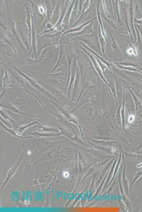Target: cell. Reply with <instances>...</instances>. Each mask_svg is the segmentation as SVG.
Here are the masks:
<instances>
[{
  "label": "cell",
  "mask_w": 142,
  "mask_h": 212,
  "mask_svg": "<svg viewBox=\"0 0 142 212\" xmlns=\"http://www.w3.org/2000/svg\"><path fill=\"white\" fill-rule=\"evenodd\" d=\"M13 68L15 69L16 71L20 75L25 78L26 80H27V82H28L29 84L33 88L35 89H36L39 92H40L41 94H44L45 96H46L49 99H51L52 100L55 101H58V99L55 97L53 94H51L49 91H48L46 89L43 87V86L40 85V84L38 83V82L34 79L31 78L30 77L26 75V74L23 73L21 70H20L16 66H13Z\"/></svg>",
  "instance_id": "6da1fadb"
},
{
  "label": "cell",
  "mask_w": 142,
  "mask_h": 212,
  "mask_svg": "<svg viewBox=\"0 0 142 212\" xmlns=\"http://www.w3.org/2000/svg\"><path fill=\"white\" fill-rule=\"evenodd\" d=\"M40 75L43 78L55 84H60L65 82L67 79L68 80L67 74L65 72H58L54 74H44Z\"/></svg>",
  "instance_id": "7a4b0ae2"
},
{
  "label": "cell",
  "mask_w": 142,
  "mask_h": 212,
  "mask_svg": "<svg viewBox=\"0 0 142 212\" xmlns=\"http://www.w3.org/2000/svg\"><path fill=\"white\" fill-rule=\"evenodd\" d=\"M41 84V86H43L47 90L49 91L58 99H67L63 93L53 86L46 82H43Z\"/></svg>",
  "instance_id": "3957f363"
},
{
  "label": "cell",
  "mask_w": 142,
  "mask_h": 212,
  "mask_svg": "<svg viewBox=\"0 0 142 212\" xmlns=\"http://www.w3.org/2000/svg\"><path fill=\"white\" fill-rule=\"evenodd\" d=\"M1 108H6V109L9 110V111H11L12 113L21 115V117H23L25 116V115H27V116L34 117V118H38L39 117L38 116H36V115H32L28 114V113H22V112L20 111V110L19 108H17L16 106H14L13 104H11V103L9 102L8 101V99H7L6 104L4 105H1Z\"/></svg>",
  "instance_id": "277c9868"
},
{
  "label": "cell",
  "mask_w": 142,
  "mask_h": 212,
  "mask_svg": "<svg viewBox=\"0 0 142 212\" xmlns=\"http://www.w3.org/2000/svg\"><path fill=\"white\" fill-rule=\"evenodd\" d=\"M13 104H16L21 108V110H23L27 108L29 105V102L27 95L26 94L21 96H19L17 94L16 98Z\"/></svg>",
  "instance_id": "5b68a950"
},
{
  "label": "cell",
  "mask_w": 142,
  "mask_h": 212,
  "mask_svg": "<svg viewBox=\"0 0 142 212\" xmlns=\"http://www.w3.org/2000/svg\"><path fill=\"white\" fill-rule=\"evenodd\" d=\"M6 66L7 69L9 72L10 74L11 75V77H13V80L15 81V83L17 86V87H18V88L20 89L21 90L23 91H25V92H26V91L28 90V89L27 87H26L25 84H24L23 80L20 78L19 77L17 76L16 74L13 71L10 70L8 66H7L6 65Z\"/></svg>",
  "instance_id": "8992f818"
},
{
  "label": "cell",
  "mask_w": 142,
  "mask_h": 212,
  "mask_svg": "<svg viewBox=\"0 0 142 212\" xmlns=\"http://www.w3.org/2000/svg\"><path fill=\"white\" fill-rule=\"evenodd\" d=\"M129 90L132 96L135 107V111L137 116H139L142 118V103L141 101L135 95L133 92L130 88L129 89Z\"/></svg>",
  "instance_id": "52a82bcc"
},
{
  "label": "cell",
  "mask_w": 142,
  "mask_h": 212,
  "mask_svg": "<svg viewBox=\"0 0 142 212\" xmlns=\"http://www.w3.org/2000/svg\"><path fill=\"white\" fill-rule=\"evenodd\" d=\"M74 2H75L74 1H72V4H71L70 6L67 8L65 16L64 17L63 22H62L61 29H60L62 30H67V29L68 28L69 20L70 18V16L71 12H72V8L74 7Z\"/></svg>",
  "instance_id": "ba28073f"
},
{
  "label": "cell",
  "mask_w": 142,
  "mask_h": 212,
  "mask_svg": "<svg viewBox=\"0 0 142 212\" xmlns=\"http://www.w3.org/2000/svg\"><path fill=\"white\" fill-rule=\"evenodd\" d=\"M32 36H31V49H32L33 59H37V50H36V33L35 31L33 19L32 16Z\"/></svg>",
  "instance_id": "9c48e42d"
},
{
  "label": "cell",
  "mask_w": 142,
  "mask_h": 212,
  "mask_svg": "<svg viewBox=\"0 0 142 212\" xmlns=\"http://www.w3.org/2000/svg\"><path fill=\"white\" fill-rule=\"evenodd\" d=\"M79 75L78 72H77L76 74V78L75 82H74V85L73 89H72V99H71L70 102L69 104L64 107L65 109L68 108V107L70 106L71 103L73 101L74 98H75L76 95H77V93L78 92L79 90Z\"/></svg>",
  "instance_id": "30bf717a"
},
{
  "label": "cell",
  "mask_w": 142,
  "mask_h": 212,
  "mask_svg": "<svg viewBox=\"0 0 142 212\" xmlns=\"http://www.w3.org/2000/svg\"><path fill=\"white\" fill-rule=\"evenodd\" d=\"M5 68V73L4 76L3 77L2 79V88L1 91L4 90L6 88H9L11 87L13 84H10L9 75L7 69L6 65H4Z\"/></svg>",
  "instance_id": "8fae6325"
},
{
  "label": "cell",
  "mask_w": 142,
  "mask_h": 212,
  "mask_svg": "<svg viewBox=\"0 0 142 212\" xmlns=\"http://www.w3.org/2000/svg\"><path fill=\"white\" fill-rule=\"evenodd\" d=\"M62 49V47L61 46L59 57L58 61L54 67L50 71V72H51V73H53L57 70L60 69L62 67V65H63L64 54Z\"/></svg>",
  "instance_id": "7c38bea8"
},
{
  "label": "cell",
  "mask_w": 142,
  "mask_h": 212,
  "mask_svg": "<svg viewBox=\"0 0 142 212\" xmlns=\"http://www.w3.org/2000/svg\"><path fill=\"white\" fill-rule=\"evenodd\" d=\"M56 120L62 125L68 128H72V125L70 122L60 112H58L57 113Z\"/></svg>",
  "instance_id": "4fadbf2b"
},
{
  "label": "cell",
  "mask_w": 142,
  "mask_h": 212,
  "mask_svg": "<svg viewBox=\"0 0 142 212\" xmlns=\"http://www.w3.org/2000/svg\"><path fill=\"white\" fill-rule=\"evenodd\" d=\"M36 125H41L40 123L37 121H33L31 123L26 124V125H24L22 124L19 127L17 128V131L19 132L20 133H22L26 129L28 128V127L32 126H35Z\"/></svg>",
  "instance_id": "5bb4252c"
},
{
  "label": "cell",
  "mask_w": 142,
  "mask_h": 212,
  "mask_svg": "<svg viewBox=\"0 0 142 212\" xmlns=\"http://www.w3.org/2000/svg\"><path fill=\"white\" fill-rule=\"evenodd\" d=\"M26 21L27 25L28 27L29 31V36L30 38L31 43V33H32V24H31V12L28 9H26Z\"/></svg>",
  "instance_id": "9a60e30c"
},
{
  "label": "cell",
  "mask_w": 142,
  "mask_h": 212,
  "mask_svg": "<svg viewBox=\"0 0 142 212\" xmlns=\"http://www.w3.org/2000/svg\"><path fill=\"white\" fill-rule=\"evenodd\" d=\"M60 3L59 2L57 4L56 8L55 10L54 13L52 17L51 20H53V23H56L58 21L59 17L60 11Z\"/></svg>",
  "instance_id": "2e32d148"
},
{
  "label": "cell",
  "mask_w": 142,
  "mask_h": 212,
  "mask_svg": "<svg viewBox=\"0 0 142 212\" xmlns=\"http://www.w3.org/2000/svg\"><path fill=\"white\" fill-rule=\"evenodd\" d=\"M77 1H76L75 3V6H74L73 8H72V11L71 12L70 18V20H69V21H70V27L72 25L74 20L75 19L76 16H77Z\"/></svg>",
  "instance_id": "e0dca14e"
},
{
  "label": "cell",
  "mask_w": 142,
  "mask_h": 212,
  "mask_svg": "<svg viewBox=\"0 0 142 212\" xmlns=\"http://www.w3.org/2000/svg\"><path fill=\"white\" fill-rule=\"evenodd\" d=\"M15 27V25L14 22L13 20H11V21H10V27L11 28L12 32L14 34V35L15 36V37L16 38V39H17V40H18V42L20 44L22 47L23 48V49H24V48H25V47H24V46L23 44V43H22L21 42V41L19 38H18V35H17Z\"/></svg>",
  "instance_id": "ac0fdd59"
},
{
  "label": "cell",
  "mask_w": 142,
  "mask_h": 212,
  "mask_svg": "<svg viewBox=\"0 0 142 212\" xmlns=\"http://www.w3.org/2000/svg\"><path fill=\"white\" fill-rule=\"evenodd\" d=\"M124 96H123V101L122 102V110L121 111V118H122V126H124V127H125V108H124V98H125V93H124Z\"/></svg>",
  "instance_id": "d6986e66"
},
{
  "label": "cell",
  "mask_w": 142,
  "mask_h": 212,
  "mask_svg": "<svg viewBox=\"0 0 142 212\" xmlns=\"http://www.w3.org/2000/svg\"><path fill=\"white\" fill-rule=\"evenodd\" d=\"M0 113H1V118H2L3 120L6 121H7L10 122V123L12 124L13 128H15V124L13 123V120L7 114H6V113H5L3 111L1 108V110H0Z\"/></svg>",
  "instance_id": "ffe728a7"
},
{
  "label": "cell",
  "mask_w": 142,
  "mask_h": 212,
  "mask_svg": "<svg viewBox=\"0 0 142 212\" xmlns=\"http://www.w3.org/2000/svg\"><path fill=\"white\" fill-rule=\"evenodd\" d=\"M93 17L92 19V20L91 23L88 26L86 27L85 28L84 30H83V31H82V32H81L80 33H78L75 34V35H81V34H82L84 33L88 34L91 33L93 31L92 25L93 23Z\"/></svg>",
  "instance_id": "44dd1931"
},
{
  "label": "cell",
  "mask_w": 142,
  "mask_h": 212,
  "mask_svg": "<svg viewBox=\"0 0 142 212\" xmlns=\"http://www.w3.org/2000/svg\"><path fill=\"white\" fill-rule=\"evenodd\" d=\"M91 21L92 20L86 22V23L82 24V25L79 26L77 27L71 29L70 30L67 31H66L65 32V33H70L80 31L82 30V28H84V26H85L88 25V24H89L90 22H91Z\"/></svg>",
  "instance_id": "7402d4cb"
},
{
  "label": "cell",
  "mask_w": 142,
  "mask_h": 212,
  "mask_svg": "<svg viewBox=\"0 0 142 212\" xmlns=\"http://www.w3.org/2000/svg\"><path fill=\"white\" fill-rule=\"evenodd\" d=\"M120 108L121 105H119L116 114V122L117 125L121 127L122 126V124L120 112Z\"/></svg>",
  "instance_id": "603a6c76"
},
{
  "label": "cell",
  "mask_w": 142,
  "mask_h": 212,
  "mask_svg": "<svg viewBox=\"0 0 142 212\" xmlns=\"http://www.w3.org/2000/svg\"><path fill=\"white\" fill-rule=\"evenodd\" d=\"M35 127H39L41 129V131L43 132H53L56 131L58 128L56 127H55L46 126L42 125H36Z\"/></svg>",
  "instance_id": "cb8c5ba5"
},
{
  "label": "cell",
  "mask_w": 142,
  "mask_h": 212,
  "mask_svg": "<svg viewBox=\"0 0 142 212\" xmlns=\"http://www.w3.org/2000/svg\"><path fill=\"white\" fill-rule=\"evenodd\" d=\"M47 3V18L48 20H50L52 16V13H53V10L54 9L53 6L52 5L49 1Z\"/></svg>",
  "instance_id": "d4e9b609"
},
{
  "label": "cell",
  "mask_w": 142,
  "mask_h": 212,
  "mask_svg": "<svg viewBox=\"0 0 142 212\" xmlns=\"http://www.w3.org/2000/svg\"><path fill=\"white\" fill-rule=\"evenodd\" d=\"M95 108L93 106H89V107L87 108V110L84 111L85 115L87 118H90V117L92 116L93 113H95Z\"/></svg>",
  "instance_id": "484cf974"
},
{
  "label": "cell",
  "mask_w": 142,
  "mask_h": 212,
  "mask_svg": "<svg viewBox=\"0 0 142 212\" xmlns=\"http://www.w3.org/2000/svg\"><path fill=\"white\" fill-rule=\"evenodd\" d=\"M19 31L20 35L21 36L22 41H23L24 44L25 45L26 47L27 51H28L29 50H30V47H29L28 41H27V39L26 38L25 36L24 35V34L21 31L20 28H19Z\"/></svg>",
  "instance_id": "4316f807"
},
{
  "label": "cell",
  "mask_w": 142,
  "mask_h": 212,
  "mask_svg": "<svg viewBox=\"0 0 142 212\" xmlns=\"http://www.w3.org/2000/svg\"><path fill=\"white\" fill-rule=\"evenodd\" d=\"M1 38L3 41H4L5 43H6L8 44V45H9L10 47L12 48V49H13V51L15 53H16V50L14 48L13 44H12L10 41H9V40L7 39L6 37H3L2 34H1Z\"/></svg>",
  "instance_id": "83f0119b"
},
{
  "label": "cell",
  "mask_w": 142,
  "mask_h": 212,
  "mask_svg": "<svg viewBox=\"0 0 142 212\" xmlns=\"http://www.w3.org/2000/svg\"><path fill=\"white\" fill-rule=\"evenodd\" d=\"M89 1H87L83 4V9L82 13H84V12L86 11L88 9V7H89Z\"/></svg>",
  "instance_id": "f1b7e54d"
},
{
  "label": "cell",
  "mask_w": 142,
  "mask_h": 212,
  "mask_svg": "<svg viewBox=\"0 0 142 212\" xmlns=\"http://www.w3.org/2000/svg\"><path fill=\"white\" fill-rule=\"evenodd\" d=\"M99 36L100 37V43H101L102 45V51H103L104 54V55L105 56V55L104 54V46L105 45V42L104 41V40L103 39V37H102V35H101V34H100Z\"/></svg>",
  "instance_id": "f546056e"
},
{
  "label": "cell",
  "mask_w": 142,
  "mask_h": 212,
  "mask_svg": "<svg viewBox=\"0 0 142 212\" xmlns=\"http://www.w3.org/2000/svg\"><path fill=\"white\" fill-rule=\"evenodd\" d=\"M67 172H66V174H65V173H63V175L64 177H68V173L67 174Z\"/></svg>",
  "instance_id": "4dcf8cb0"
}]
</instances>
